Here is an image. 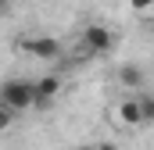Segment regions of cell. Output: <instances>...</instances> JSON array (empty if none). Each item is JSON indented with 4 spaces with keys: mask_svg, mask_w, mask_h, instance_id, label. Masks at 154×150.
Returning a JSON list of instances; mask_svg holds the SVG:
<instances>
[{
    "mask_svg": "<svg viewBox=\"0 0 154 150\" xmlns=\"http://www.w3.org/2000/svg\"><path fill=\"white\" fill-rule=\"evenodd\" d=\"M0 104H7L11 111H25L32 107V82H22V79H7L0 86Z\"/></svg>",
    "mask_w": 154,
    "mask_h": 150,
    "instance_id": "1",
    "label": "cell"
},
{
    "mask_svg": "<svg viewBox=\"0 0 154 150\" xmlns=\"http://www.w3.org/2000/svg\"><path fill=\"white\" fill-rule=\"evenodd\" d=\"M22 50H25V54H32V57L50 61V57H57V54H61V43H57L54 36H29V39H22Z\"/></svg>",
    "mask_w": 154,
    "mask_h": 150,
    "instance_id": "2",
    "label": "cell"
},
{
    "mask_svg": "<svg viewBox=\"0 0 154 150\" xmlns=\"http://www.w3.org/2000/svg\"><path fill=\"white\" fill-rule=\"evenodd\" d=\"M57 93H61V79H54V75H43L39 82H32V107L50 104Z\"/></svg>",
    "mask_w": 154,
    "mask_h": 150,
    "instance_id": "3",
    "label": "cell"
},
{
    "mask_svg": "<svg viewBox=\"0 0 154 150\" xmlns=\"http://www.w3.org/2000/svg\"><path fill=\"white\" fill-rule=\"evenodd\" d=\"M82 39H86V50H93V54H108V50H111V43H115V36H111L104 25H90Z\"/></svg>",
    "mask_w": 154,
    "mask_h": 150,
    "instance_id": "4",
    "label": "cell"
},
{
    "mask_svg": "<svg viewBox=\"0 0 154 150\" xmlns=\"http://www.w3.org/2000/svg\"><path fill=\"white\" fill-rule=\"evenodd\" d=\"M118 118H122L125 125H143V114H140V104H136V100H125V104L118 107Z\"/></svg>",
    "mask_w": 154,
    "mask_h": 150,
    "instance_id": "5",
    "label": "cell"
},
{
    "mask_svg": "<svg viewBox=\"0 0 154 150\" xmlns=\"http://www.w3.org/2000/svg\"><path fill=\"white\" fill-rule=\"evenodd\" d=\"M122 82H125V86H140V82H143V72H140L136 64H125V68H122Z\"/></svg>",
    "mask_w": 154,
    "mask_h": 150,
    "instance_id": "6",
    "label": "cell"
},
{
    "mask_svg": "<svg viewBox=\"0 0 154 150\" xmlns=\"http://www.w3.org/2000/svg\"><path fill=\"white\" fill-rule=\"evenodd\" d=\"M136 104H140V114H143V122H151V118H154V100H151V97H136Z\"/></svg>",
    "mask_w": 154,
    "mask_h": 150,
    "instance_id": "7",
    "label": "cell"
},
{
    "mask_svg": "<svg viewBox=\"0 0 154 150\" xmlns=\"http://www.w3.org/2000/svg\"><path fill=\"white\" fill-rule=\"evenodd\" d=\"M11 122H14V111H11L7 104H0V132H4V129H11Z\"/></svg>",
    "mask_w": 154,
    "mask_h": 150,
    "instance_id": "8",
    "label": "cell"
},
{
    "mask_svg": "<svg viewBox=\"0 0 154 150\" xmlns=\"http://www.w3.org/2000/svg\"><path fill=\"white\" fill-rule=\"evenodd\" d=\"M151 4H154V0H133V7H136V11H147Z\"/></svg>",
    "mask_w": 154,
    "mask_h": 150,
    "instance_id": "9",
    "label": "cell"
},
{
    "mask_svg": "<svg viewBox=\"0 0 154 150\" xmlns=\"http://www.w3.org/2000/svg\"><path fill=\"white\" fill-rule=\"evenodd\" d=\"M7 7H11V0H0V14H4V11H7Z\"/></svg>",
    "mask_w": 154,
    "mask_h": 150,
    "instance_id": "10",
    "label": "cell"
},
{
    "mask_svg": "<svg viewBox=\"0 0 154 150\" xmlns=\"http://www.w3.org/2000/svg\"><path fill=\"white\" fill-rule=\"evenodd\" d=\"M93 150H115V147H108V143H104V147H93Z\"/></svg>",
    "mask_w": 154,
    "mask_h": 150,
    "instance_id": "11",
    "label": "cell"
}]
</instances>
